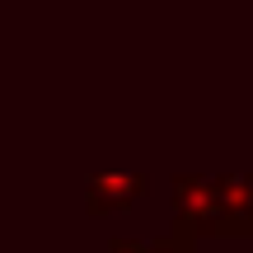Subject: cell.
<instances>
[{"label":"cell","instance_id":"6da1fadb","mask_svg":"<svg viewBox=\"0 0 253 253\" xmlns=\"http://www.w3.org/2000/svg\"><path fill=\"white\" fill-rule=\"evenodd\" d=\"M136 192H141V178H99L94 183V211L122 207V202H131Z\"/></svg>","mask_w":253,"mask_h":253},{"label":"cell","instance_id":"7a4b0ae2","mask_svg":"<svg viewBox=\"0 0 253 253\" xmlns=\"http://www.w3.org/2000/svg\"><path fill=\"white\" fill-rule=\"evenodd\" d=\"M150 253H188V249H183L178 239H164V244H150Z\"/></svg>","mask_w":253,"mask_h":253}]
</instances>
